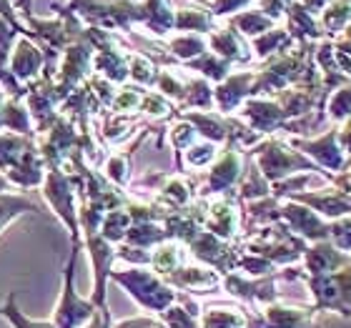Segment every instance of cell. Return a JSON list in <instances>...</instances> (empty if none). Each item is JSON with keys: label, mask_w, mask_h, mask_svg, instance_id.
I'll return each mask as SVG.
<instances>
[{"label": "cell", "mask_w": 351, "mask_h": 328, "mask_svg": "<svg viewBox=\"0 0 351 328\" xmlns=\"http://www.w3.org/2000/svg\"><path fill=\"white\" fill-rule=\"evenodd\" d=\"M171 281L183 288H193V291H206L219 283V276H213L206 268H183L181 273H171Z\"/></svg>", "instance_id": "277c9868"}, {"label": "cell", "mask_w": 351, "mask_h": 328, "mask_svg": "<svg viewBox=\"0 0 351 328\" xmlns=\"http://www.w3.org/2000/svg\"><path fill=\"white\" fill-rule=\"evenodd\" d=\"M110 276H113V281H118V283L123 286L125 291L131 293L143 308L166 311L176 301V293L169 291L154 273H148V270H143V268L116 270V273H110Z\"/></svg>", "instance_id": "6da1fadb"}, {"label": "cell", "mask_w": 351, "mask_h": 328, "mask_svg": "<svg viewBox=\"0 0 351 328\" xmlns=\"http://www.w3.org/2000/svg\"><path fill=\"white\" fill-rule=\"evenodd\" d=\"M0 316H3V318H8V321L13 323L15 328H56V326H53V321H30V318H25V316L21 314L18 303H15L13 293L8 296L5 306L0 308Z\"/></svg>", "instance_id": "ba28073f"}, {"label": "cell", "mask_w": 351, "mask_h": 328, "mask_svg": "<svg viewBox=\"0 0 351 328\" xmlns=\"http://www.w3.org/2000/svg\"><path fill=\"white\" fill-rule=\"evenodd\" d=\"M25 211H38V205H33L30 201H25V198L0 193V231H3L15 216H21V213H25Z\"/></svg>", "instance_id": "52a82bcc"}, {"label": "cell", "mask_w": 351, "mask_h": 328, "mask_svg": "<svg viewBox=\"0 0 351 328\" xmlns=\"http://www.w3.org/2000/svg\"><path fill=\"white\" fill-rule=\"evenodd\" d=\"M116 328H166L158 321H151V318H128V321H121Z\"/></svg>", "instance_id": "30bf717a"}, {"label": "cell", "mask_w": 351, "mask_h": 328, "mask_svg": "<svg viewBox=\"0 0 351 328\" xmlns=\"http://www.w3.org/2000/svg\"><path fill=\"white\" fill-rule=\"evenodd\" d=\"M45 198L53 203L56 213H60V218L71 226L73 246H78V223H75V211H73V186L68 183V178L60 173L58 168L53 171L48 183H45Z\"/></svg>", "instance_id": "3957f363"}, {"label": "cell", "mask_w": 351, "mask_h": 328, "mask_svg": "<svg viewBox=\"0 0 351 328\" xmlns=\"http://www.w3.org/2000/svg\"><path fill=\"white\" fill-rule=\"evenodd\" d=\"M38 66H40V53L28 43H21L15 48V55H13V73L18 78H30V75H36Z\"/></svg>", "instance_id": "8992f818"}, {"label": "cell", "mask_w": 351, "mask_h": 328, "mask_svg": "<svg viewBox=\"0 0 351 328\" xmlns=\"http://www.w3.org/2000/svg\"><path fill=\"white\" fill-rule=\"evenodd\" d=\"M0 125H3V95H0Z\"/></svg>", "instance_id": "7c38bea8"}, {"label": "cell", "mask_w": 351, "mask_h": 328, "mask_svg": "<svg viewBox=\"0 0 351 328\" xmlns=\"http://www.w3.org/2000/svg\"><path fill=\"white\" fill-rule=\"evenodd\" d=\"M201 323L204 328H246V318L236 308H208Z\"/></svg>", "instance_id": "5b68a950"}, {"label": "cell", "mask_w": 351, "mask_h": 328, "mask_svg": "<svg viewBox=\"0 0 351 328\" xmlns=\"http://www.w3.org/2000/svg\"><path fill=\"white\" fill-rule=\"evenodd\" d=\"M5 188H8V181L3 178V175H0V190H5Z\"/></svg>", "instance_id": "8fae6325"}, {"label": "cell", "mask_w": 351, "mask_h": 328, "mask_svg": "<svg viewBox=\"0 0 351 328\" xmlns=\"http://www.w3.org/2000/svg\"><path fill=\"white\" fill-rule=\"evenodd\" d=\"M75 255H78V246H73V255L68 261L63 296H60V303L56 308V316H53V326L56 328H83L95 316V311H98V306H95L93 301H83L73 288Z\"/></svg>", "instance_id": "7a4b0ae2"}, {"label": "cell", "mask_w": 351, "mask_h": 328, "mask_svg": "<svg viewBox=\"0 0 351 328\" xmlns=\"http://www.w3.org/2000/svg\"><path fill=\"white\" fill-rule=\"evenodd\" d=\"M183 253L181 248L176 246V243H171V246H163L156 251V255L151 258V263H154V268L158 270V273H173L176 268H178V263H181Z\"/></svg>", "instance_id": "9c48e42d"}]
</instances>
